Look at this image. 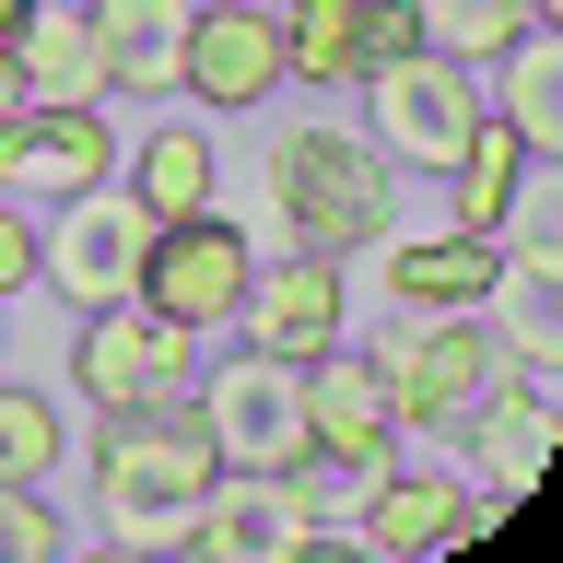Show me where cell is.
I'll use <instances>...</instances> for the list:
<instances>
[{"mask_svg":"<svg viewBox=\"0 0 563 563\" xmlns=\"http://www.w3.org/2000/svg\"><path fill=\"white\" fill-rule=\"evenodd\" d=\"M376 82V153L387 165H411V176H446L457 153H470V130H482L493 106H482V70L470 59H446V47H411V59H387V70H364Z\"/></svg>","mask_w":563,"mask_h":563,"instance_id":"obj_6","label":"cell"},{"mask_svg":"<svg viewBox=\"0 0 563 563\" xmlns=\"http://www.w3.org/2000/svg\"><path fill=\"white\" fill-rule=\"evenodd\" d=\"M517 176H528V141L505 130V118H482V130H470V153L446 165V223H457V235H505Z\"/></svg>","mask_w":563,"mask_h":563,"instance_id":"obj_21","label":"cell"},{"mask_svg":"<svg viewBox=\"0 0 563 563\" xmlns=\"http://www.w3.org/2000/svg\"><path fill=\"white\" fill-rule=\"evenodd\" d=\"M211 470L223 457H211L188 399H165V411H95V528L118 552H188Z\"/></svg>","mask_w":563,"mask_h":563,"instance_id":"obj_1","label":"cell"},{"mask_svg":"<svg viewBox=\"0 0 563 563\" xmlns=\"http://www.w3.org/2000/svg\"><path fill=\"white\" fill-rule=\"evenodd\" d=\"M176 95L223 106V118L271 106V95H282V24H271V0H188V59H176Z\"/></svg>","mask_w":563,"mask_h":563,"instance_id":"obj_10","label":"cell"},{"mask_svg":"<svg viewBox=\"0 0 563 563\" xmlns=\"http://www.w3.org/2000/svg\"><path fill=\"white\" fill-rule=\"evenodd\" d=\"M482 106L528 141V153H563V47H552V24H528L517 47L482 59Z\"/></svg>","mask_w":563,"mask_h":563,"instance_id":"obj_18","label":"cell"},{"mask_svg":"<svg viewBox=\"0 0 563 563\" xmlns=\"http://www.w3.org/2000/svg\"><path fill=\"white\" fill-rule=\"evenodd\" d=\"M59 470V399L0 376V482H47Z\"/></svg>","mask_w":563,"mask_h":563,"instance_id":"obj_25","label":"cell"},{"mask_svg":"<svg viewBox=\"0 0 563 563\" xmlns=\"http://www.w3.org/2000/svg\"><path fill=\"white\" fill-rule=\"evenodd\" d=\"M457 446H470V470H482L493 493H540V470H552V387L540 376H493L482 399H470V422H457Z\"/></svg>","mask_w":563,"mask_h":563,"instance_id":"obj_14","label":"cell"},{"mask_svg":"<svg viewBox=\"0 0 563 563\" xmlns=\"http://www.w3.org/2000/svg\"><path fill=\"white\" fill-rule=\"evenodd\" d=\"M141 258H153V211H141V188H118V176L70 188L59 223H35V282L70 294V306H118V294H141Z\"/></svg>","mask_w":563,"mask_h":563,"instance_id":"obj_5","label":"cell"},{"mask_svg":"<svg viewBox=\"0 0 563 563\" xmlns=\"http://www.w3.org/2000/svg\"><path fill=\"white\" fill-rule=\"evenodd\" d=\"M482 282H493V235H411V246H387V294L411 317H457V306H482Z\"/></svg>","mask_w":563,"mask_h":563,"instance_id":"obj_20","label":"cell"},{"mask_svg":"<svg viewBox=\"0 0 563 563\" xmlns=\"http://www.w3.org/2000/svg\"><path fill=\"white\" fill-rule=\"evenodd\" d=\"M446 505H457V482L446 470H399V457H387L376 482L352 493V540H364V552H434V540H446Z\"/></svg>","mask_w":563,"mask_h":563,"instance_id":"obj_19","label":"cell"},{"mask_svg":"<svg viewBox=\"0 0 563 563\" xmlns=\"http://www.w3.org/2000/svg\"><path fill=\"white\" fill-rule=\"evenodd\" d=\"M70 376L95 411H165L200 387V329H176L153 294H118V306H82L70 329Z\"/></svg>","mask_w":563,"mask_h":563,"instance_id":"obj_3","label":"cell"},{"mask_svg":"<svg viewBox=\"0 0 563 563\" xmlns=\"http://www.w3.org/2000/svg\"><path fill=\"white\" fill-rule=\"evenodd\" d=\"M282 70L294 82H352L364 70V0H282Z\"/></svg>","mask_w":563,"mask_h":563,"instance_id":"obj_22","label":"cell"},{"mask_svg":"<svg viewBox=\"0 0 563 563\" xmlns=\"http://www.w3.org/2000/svg\"><path fill=\"white\" fill-rule=\"evenodd\" d=\"M246 282H258V246H246V223H223V211H176V223H153V258H141V294L176 317V329H235Z\"/></svg>","mask_w":563,"mask_h":563,"instance_id":"obj_8","label":"cell"},{"mask_svg":"<svg viewBox=\"0 0 563 563\" xmlns=\"http://www.w3.org/2000/svg\"><path fill=\"white\" fill-rule=\"evenodd\" d=\"M130 188H141V211H153V223L211 211V141H200V130H153V141L130 153Z\"/></svg>","mask_w":563,"mask_h":563,"instance_id":"obj_23","label":"cell"},{"mask_svg":"<svg viewBox=\"0 0 563 563\" xmlns=\"http://www.w3.org/2000/svg\"><path fill=\"white\" fill-rule=\"evenodd\" d=\"M188 552L200 563H306L317 552V505L282 482V470H211Z\"/></svg>","mask_w":563,"mask_h":563,"instance_id":"obj_11","label":"cell"},{"mask_svg":"<svg viewBox=\"0 0 563 563\" xmlns=\"http://www.w3.org/2000/svg\"><path fill=\"white\" fill-rule=\"evenodd\" d=\"M528 24H552V0H422V35H434L446 59H470V70H482L493 47H517Z\"/></svg>","mask_w":563,"mask_h":563,"instance_id":"obj_24","label":"cell"},{"mask_svg":"<svg viewBox=\"0 0 563 563\" xmlns=\"http://www.w3.org/2000/svg\"><path fill=\"white\" fill-rule=\"evenodd\" d=\"M188 411H200L211 457L223 470H282V457L306 446V364H282V352H223V364H200V387H188Z\"/></svg>","mask_w":563,"mask_h":563,"instance_id":"obj_7","label":"cell"},{"mask_svg":"<svg viewBox=\"0 0 563 563\" xmlns=\"http://www.w3.org/2000/svg\"><path fill=\"white\" fill-rule=\"evenodd\" d=\"M306 446L352 457V470H387V457H399V422H387L376 364H352V352H317L306 364Z\"/></svg>","mask_w":563,"mask_h":563,"instance_id":"obj_16","label":"cell"},{"mask_svg":"<svg viewBox=\"0 0 563 563\" xmlns=\"http://www.w3.org/2000/svg\"><path fill=\"white\" fill-rule=\"evenodd\" d=\"M118 176L106 106H0V200H70Z\"/></svg>","mask_w":563,"mask_h":563,"instance_id":"obj_12","label":"cell"},{"mask_svg":"<svg viewBox=\"0 0 563 563\" xmlns=\"http://www.w3.org/2000/svg\"><path fill=\"white\" fill-rule=\"evenodd\" d=\"M387 153L364 130H329V118H294V130L271 141V200L282 223H294V246H317V258H352V246H387V211H399V188H387Z\"/></svg>","mask_w":563,"mask_h":563,"instance_id":"obj_2","label":"cell"},{"mask_svg":"<svg viewBox=\"0 0 563 563\" xmlns=\"http://www.w3.org/2000/svg\"><path fill=\"white\" fill-rule=\"evenodd\" d=\"M411 47H434V35H422V0H364V70L411 59ZM364 70H352V82H364Z\"/></svg>","mask_w":563,"mask_h":563,"instance_id":"obj_27","label":"cell"},{"mask_svg":"<svg viewBox=\"0 0 563 563\" xmlns=\"http://www.w3.org/2000/svg\"><path fill=\"white\" fill-rule=\"evenodd\" d=\"M24 282H35V223L0 200V294H24Z\"/></svg>","mask_w":563,"mask_h":563,"instance_id":"obj_28","label":"cell"},{"mask_svg":"<svg viewBox=\"0 0 563 563\" xmlns=\"http://www.w3.org/2000/svg\"><path fill=\"white\" fill-rule=\"evenodd\" d=\"M12 82H24V106H106L95 12L82 0H35L24 24H12Z\"/></svg>","mask_w":563,"mask_h":563,"instance_id":"obj_15","label":"cell"},{"mask_svg":"<svg viewBox=\"0 0 563 563\" xmlns=\"http://www.w3.org/2000/svg\"><path fill=\"white\" fill-rule=\"evenodd\" d=\"M59 540H70V528H59L47 493H35V482H0V563H47Z\"/></svg>","mask_w":563,"mask_h":563,"instance_id":"obj_26","label":"cell"},{"mask_svg":"<svg viewBox=\"0 0 563 563\" xmlns=\"http://www.w3.org/2000/svg\"><path fill=\"white\" fill-rule=\"evenodd\" d=\"M24 12H35V0H0V47H12V24H24Z\"/></svg>","mask_w":563,"mask_h":563,"instance_id":"obj_29","label":"cell"},{"mask_svg":"<svg viewBox=\"0 0 563 563\" xmlns=\"http://www.w3.org/2000/svg\"><path fill=\"white\" fill-rule=\"evenodd\" d=\"M470 317L505 352V376H552L563 364V235H493V282Z\"/></svg>","mask_w":563,"mask_h":563,"instance_id":"obj_9","label":"cell"},{"mask_svg":"<svg viewBox=\"0 0 563 563\" xmlns=\"http://www.w3.org/2000/svg\"><path fill=\"white\" fill-rule=\"evenodd\" d=\"M341 306H352L341 258L294 246L282 271H258V282H246V306H235V341H246V352H282V364H317V352H341Z\"/></svg>","mask_w":563,"mask_h":563,"instance_id":"obj_13","label":"cell"},{"mask_svg":"<svg viewBox=\"0 0 563 563\" xmlns=\"http://www.w3.org/2000/svg\"><path fill=\"white\" fill-rule=\"evenodd\" d=\"M106 47V95H176L188 59V0H82Z\"/></svg>","mask_w":563,"mask_h":563,"instance_id":"obj_17","label":"cell"},{"mask_svg":"<svg viewBox=\"0 0 563 563\" xmlns=\"http://www.w3.org/2000/svg\"><path fill=\"white\" fill-rule=\"evenodd\" d=\"M0 106H24V82H12V47H0Z\"/></svg>","mask_w":563,"mask_h":563,"instance_id":"obj_30","label":"cell"},{"mask_svg":"<svg viewBox=\"0 0 563 563\" xmlns=\"http://www.w3.org/2000/svg\"><path fill=\"white\" fill-rule=\"evenodd\" d=\"M364 364H376L387 422H399V434H457V422H470V399L505 376V352L482 341V317H470V306H457V317H411V329H399V341H376Z\"/></svg>","mask_w":563,"mask_h":563,"instance_id":"obj_4","label":"cell"}]
</instances>
